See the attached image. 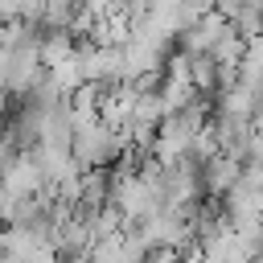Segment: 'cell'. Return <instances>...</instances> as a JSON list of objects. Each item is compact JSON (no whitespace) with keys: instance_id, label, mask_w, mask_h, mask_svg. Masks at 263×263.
I'll list each match as a JSON object with an SVG mask.
<instances>
[{"instance_id":"1","label":"cell","mask_w":263,"mask_h":263,"mask_svg":"<svg viewBox=\"0 0 263 263\" xmlns=\"http://www.w3.org/2000/svg\"><path fill=\"white\" fill-rule=\"evenodd\" d=\"M123 136L115 132V127H107L103 119L99 123H90V127H78L74 132V140H70V156H74V164L86 173V168H115L119 164V156H123Z\"/></svg>"},{"instance_id":"2","label":"cell","mask_w":263,"mask_h":263,"mask_svg":"<svg viewBox=\"0 0 263 263\" xmlns=\"http://www.w3.org/2000/svg\"><path fill=\"white\" fill-rule=\"evenodd\" d=\"M0 189L8 201H25V197H37L45 189V177H41V164L37 156H12L4 168H0Z\"/></svg>"},{"instance_id":"3","label":"cell","mask_w":263,"mask_h":263,"mask_svg":"<svg viewBox=\"0 0 263 263\" xmlns=\"http://www.w3.org/2000/svg\"><path fill=\"white\" fill-rule=\"evenodd\" d=\"M185 66H189V86H193V95H197V99L218 95V66H214V58H210V53L185 58Z\"/></svg>"}]
</instances>
